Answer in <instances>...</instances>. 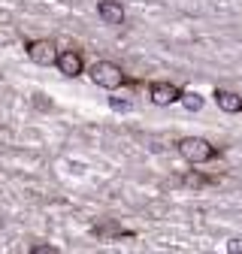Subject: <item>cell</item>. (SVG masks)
Masks as SVG:
<instances>
[{
    "label": "cell",
    "instance_id": "cell-1",
    "mask_svg": "<svg viewBox=\"0 0 242 254\" xmlns=\"http://www.w3.org/2000/svg\"><path fill=\"white\" fill-rule=\"evenodd\" d=\"M88 76H91V82H94L97 88H106V91H115V88H121V85L130 82V79L124 76V70H121L118 64H112V61H97V64H91Z\"/></svg>",
    "mask_w": 242,
    "mask_h": 254
},
{
    "label": "cell",
    "instance_id": "cell-2",
    "mask_svg": "<svg viewBox=\"0 0 242 254\" xmlns=\"http://www.w3.org/2000/svg\"><path fill=\"white\" fill-rule=\"evenodd\" d=\"M179 154L188 164H209L218 157V148L203 136H185V139H179Z\"/></svg>",
    "mask_w": 242,
    "mask_h": 254
},
{
    "label": "cell",
    "instance_id": "cell-3",
    "mask_svg": "<svg viewBox=\"0 0 242 254\" xmlns=\"http://www.w3.org/2000/svg\"><path fill=\"white\" fill-rule=\"evenodd\" d=\"M58 46L52 40H34V43H27V58L40 64V67H49V64H58Z\"/></svg>",
    "mask_w": 242,
    "mask_h": 254
},
{
    "label": "cell",
    "instance_id": "cell-4",
    "mask_svg": "<svg viewBox=\"0 0 242 254\" xmlns=\"http://www.w3.org/2000/svg\"><path fill=\"white\" fill-rule=\"evenodd\" d=\"M55 67L64 73L67 79H76V76L85 73V58H82L79 49H64V52L58 55V64H55Z\"/></svg>",
    "mask_w": 242,
    "mask_h": 254
},
{
    "label": "cell",
    "instance_id": "cell-5",
    "mask_svg": "<svg viewBox=\"0 0 242 254\" xmlns=\"http://www.w3.org/2000/svg\"><path fill=\"white\" fill-rule=\"evenodd\" d=\"M182 94H185V91H179L170 82H155V85L148 88V97H151V103H155V106H173V103L182 100Z\"/></svg>",
    "mask_w": 242,
    "mask_h": 254
},
{
    "label": "cell",
    "instance_id": "cell-6",
    "mask_svg": "<svg viewBox=\"0 0 242 254\" xmlns=\"http://www.w3.org/2000/svg\"><path fill=\"white\" fill-rule=\"evenodd\" d=\"M97 15L103 18V24H124V6L121 0H100L97 3Z\"/></svg>",
    "mask_w": 242,
    "mask_h": 254
},
{
    "label": "cell",
    "instance_id": "cell-7",
    "mask_svg": "<svg viewBox=\"0 0 242 254\" xmlns=\"http://www.w3.org/2000/svg\"><path fill=\"white\" fill-rule=\"evenodd\" d=\"M215 103H218V109H224V112H230V115H236V112H242V97L239 94H233V91H224V88H218L215 94Z\"/></svg>",
    "mask_w": 242,
    "mask_h": 254
},
{
    "label": "cell",
    "instance_id": "cell-8",
    "mask_svg": "<svg viewBox=\"0 0 242 254\" xmlns=\"http://www.w3.org/2000/svg\"><path fill=\"white\" fill-rule=\"evenodd\" d=\"M182 106H185L188 112H200L203 109V97L197 91H185V94H182Z\"/></svg>",
    "mask_w": 242,
    "mask_h": 254
},
{
    "label": "cell",
    "instance_id": "cell-9",
    "mask_svg": "<svg viewBox=\"0 0 242 254\" xmlns=\"http://www.w3.org/2000/svg\"><path fill=\"white\" fill-rule=\"evenodd\" d=\"M94 233H97V236H127L118 224H97V227H94Z\"/></svg>",
    "mask_w": 242,
    "mask_h": 254
},
{
    "label": "cell",
    "instance_id": "cell-10",
    "mask_svg": "<svg viewBox=\"0 0 242 254\" xmlns=\"http://www.w3.org/2000/svg\"><path fill=\"white\" fill-rule=\"evenodd\" d=\"M30 254H60L55 245H34V251H30Z\"/></svg>",
    "mask_w": 242,
    "mask_h": 254
},
{
    "label": "cell",
    "instance_id": "cell-11",
    "mask_svg": "<svg viewBox=\"0 0 242 254\" xmlns=\"http://www.w3.org/2000/svg\"><path fill=\"white\" fill-rule=\"evenodd\" d=\"M227 254H242V239H230L227 242Z\"/></svg>",
    "mask_w": 242,
    "mask_h": 254
},
{
    "label": "cell",
    "instance_id": "cell-12",
    "mask_svg": "<svg viewBox=\"0 0 242 254\" xmlns=\"http://www.w3.org/2000/svg\"><path fill=\"white\" fill-rule=\"evenodd\" d=\"M209 179H203V176H185V185H206Z\"/></svg>",
    "mask_w": 242,
    "mask_h": 254
},
{
    "label": "cell",
    "instance_id": "cell-13",
    "mask_svg": "<svg viewBox=\"0 0 242 254\" xmlns=\"http://www.w3.org/2000/svg\"><path fill=\"white\" fill-rule=\"evenodd\" d=\"M112 109H130V103H124V100H112Z\"/></svg>",
    "mask_w": 242,
    "mask_h": 254
}]
</instances>
